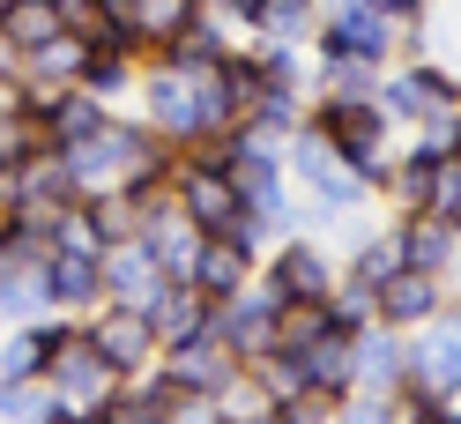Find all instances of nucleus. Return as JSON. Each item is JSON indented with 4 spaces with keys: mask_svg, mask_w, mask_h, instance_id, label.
<instances>
[{
    "mask_svg": "<svg viewBox=\"0 0 461 424\" xmlns=\"http://www.w3.org/2000/svg\"><path fill=\"white\" fill-rule=\"evenodd\" d=\"M31 149H45V127L31 120V112H15V104H0V172H15Z\"/></svg>",
    "mask_w": 461,
    "mask_h": 424,
    "instance_id": "obj_32",
    "label": "nucleus"
},
{
    "mask_svg": "<svg viewBox=\"0 0 461 424\" xmlns=\"http://www.w3.org/2000/svg\"><path fill=\"white\" fill-rule=\"evenodd\" d=\"M321 45H342V52H357V60H387L394 45H417V23L372 8V0H342V8L328 15Z\"/></svg>",
    "mask_w": 461,
    "mask_h": 424,
    "instance_id": "obj_7",
    "label": "nucleus"
},
{
    "mask_svg": "<svg viewBox=\"0 0 461 424\" xmlns=\"http://www.w3.org/2000/svg\"><path fill=\"white\" fill-rule=\"evenodd\" d=\"M127 82H134V45H104V52L82 60V90L90 97H120Z\"/></svg>",
    "mask_w": 461,
    "mask_h": 424,
    "instance_id": "obj_30",
    "label": "nucleus"
},
{
    "mask_svg": "<svg viewBox=\"0 0 461 424\" xmlns=\"http://www.w3.org/2000/svg\"><path fill=\"white\" fill-rule=\"evenodd\" d=\"M164 424H230L216 402H209V394H179V402H171V417Z\"/></svg>",
    "mask_w": 461,
    "mask_h": 424,
    "instance_id": "obj_37",
    "label": "nucleus"
},
{
    "mask_svg": "<svg viewBox=\"0 0 461 424\" xmlns=\"http://www.w3.org/2000/svg\"><path fill=\"white\" fill-rule=\"evenodd\" d=\"M209 313H216V298H201L186 275H171L164 291L149 298V328H157V350H171V343H186V335H201V328H209Z\"/></svg>",
    "mask_w": 461,
    "mask_h": 424,
    "instance_id": "obj_17",
    "label": "nucleus"
},
{
    "mask_svg": "<svg viewBox=\"0 0 461 424\" xmlns=\"http://www.w3.org/2000/svg\"><path fill=\"white\" fill-rule=\"evenodd\" d=\"M97 261H104V253L52 246L45 261H38V291H45L52 305H90V298H104V291H97Z\"/></svg>",
    "mask_w": 461,
    "mask_h": 424,
    "instance_id": "obj_20",
    "label": "nucleus"
},
{
    "mask_svg": "<svg viewBox=\"0 0 461 424\" xmlns=\"http://www.w3.org/2000/svg\"><path fill=\"white\" fill-rule=\"evenodd\" d=\"M52 343H60V328H23V335H8V350H0V380H45Z\"/></svg>",
    "mask_w": 461,
    "mask_h": 424,
    "instance_id": "obj_26",
    "label": "nucleus"
},
{
    "mask_svg": "<svg viewBox=\"0 0 461 424\" xmlns=\"http://www.w3.org/2000/svg\"><path fill=\"white\" fill-rule=\"evenodd\" d=\"M15 68H23V52L8 45V31H0V75H15Z\"/></svg>",
    "mask_w": 461,
    "mask_h": 424,
    "instance_id": "obj_39",
    "label": "nucleus"
},
{
    "mask_svg": "<svg viewBox=\"0 0 461 424\" xmlns=\"http://www.w3.org/2000/svg\"><path fill=\"white\" fill-rule=\"evenodd\" d=\"M31 424H82V417H68V410H60V402H45V410H38V417H31Z\"/></svg>",
    "mask_w": 461,
    "mask_h": 424,
    "instance_id": "obj_38",
    "label": "nucleus"
},
{
    "mask_svg": "<svg viewBox=\"0 0 461 424\" xmlns=\"http://www.w3.org/2000/svg\"><path fill=\"white\" fill-rule=\"evenodd\" d=\"M402 268V239L387 231V239H365V253H357V283H372V291H380V283Z\"/></svg>",
    "mask_w": 461,
    "mask_h": 424,
    "instance_id": "obj_35",
    "label": "nucleus"
},
{
    "mask_svg": "<svg viewBox=\"0 0 461 424\" xmlns=\"http://www.w3.org/2000/svg\"><path fill=\"white\" fill-rule=\"evenodd\" d=\"M38 410H45L38 380H0V417H8V424H31Z\"/></svg>",
    "mask_w": 461,
    "mask_h": 424,
    "instance_id": "obj_36",
    "label": "nucleus"
},
{
    "mask_svg": "<svg viewBox=\"0 0 461 424\" xmlns=\"http://www.w3.org/2000/svg\"><path fill=\"white\" fill-rule=\"evenodd\" d=\"M0 31H8L15 52H31V45H45L52 31H60V8H52V0H15V8L0 15Z\"/></svg>",
    "mask_w": 461,
    "mask_h": 424,
    "instance_id": "obj_29",
    "label": "nucleus"
},
{
    "mask_svg": "<svg viewBox=\"0 0 461 424\" xmlns=\"http://www.w3.org/2000/svg\"><path fill=\"white\" fill-rule=\"evenodd\" d=\"M372 75H380V60H357V52H342V45H321L328 97H372Z\"/></svg>",
    "mask_w": 461,
    "mask_h": 424,
    "instance_id": "obj_27",
    "label": "nucleus"
},
{
    "mask_svg": "<svg viewBox=\"0 0 461 424\" xmlns=\"http://www.w3.org/2000/svg\"><path fill=\"white\" fill-rule=\"evenodd\" d=\"M216 60H223V52H216ZM216 60H201V68L164 60V68L149 75V127H157V141L186 149L194 134H209V127H230V120H239V104H230Z\"/></svg>",
    "mask_w": 461,
    "mask_h": 424,
    "instance_id": "obj_1",
    "label": "nucleus"
},
{
    "mask_svg": "<svg viewBox=\"0 0 461 424\" xmlns=\"http://www.w3.org/2000/svg\"><path fill=\"white\" fill-rule=\"evenodd\" d=\"M439 291H447V275H431V268H410L402 261L380 291H372V305H380V320L387 328H417V320H431L439 313Z\"/></svg>",
    "mask_w": 461,
    "mask_h": 424,
    "instance_id": "obj_14",
    "label": "nucleus"
},
{
    "mask_svg": "<svg viewBox=\"0 0 461 424\" xmlns=\"http://www.w3.org/2000/svg\"><path fill=\"white\" fill-rule=\"evenodd\" d=\"M171 209H179L201 239H223V231L246 223V202H239V186H230V172H209V164H179V172H171Z\"/></svg>",
    "mask_w": 461,
    "mask_h": 424,
    "instance_id": "obj_4",
    "label": "nucleus"
},
{
    "mask_svg": "<svg viewBox=\"0 0 461 424\" xmlns=\"http://www.w3.org/2000/svg\"><path fill=\"white\" fill-rule=\"evenodd\" d=\"M239 365H246V357L223 350L216 328H201V335H186V343L164 350V380H171V394H209V402H216V394L239 380Z\"/></svg>",
    "mask_w": 461,
    "mask_h": 424,
    "instance_id": "obj_8",
    "label": "nucleus"
},
{
    "mask_svg": "<svg viewBox=\"0 0 461 424\" xmlns=\"http://www.w3.org/2000/svg\"><path fill=\"white\" fill-rule=\"evenodd\" d=\"M186 283H194L201 298H230V291H246V283H253V253L239 239H201Z\"/></svg>",
    "mask_w": 461,
    "mask_h": 424,
    "instance_id": "obj_21",
    "label": "nucleus"
},
{
    "mask_svg": "<svg viewBox=\"0 0 461 424\" xmlns=\"http://www.w3.org/2000/svg\"><path fill=\"white\" fill-rule=\"evenodd\" d=\"M52 8H60V23H68V15H75V8H90V0H52Z\"/></svg>",
    "mask_w": 461,
    "mask_h": 424,
    "instance_id": "obj_42",
    "label": "nucleus"
},
{
    "mask_svg": "<svg viewBox=\"0 0 461 424\" xmlns=\"http://www.w3.org/2000/svg\"><path fill=\"white\" fill-rule=\"evenodd\" d=\"M298 357V373H305V387H321V394H335V402H342V394H350V335H312V343L305 350H291Z\"/></svg>",
    "mask_w": 461,
    "mask_h": 424,
    "instance_id": "obj_25",
    "label": "nucleus"
},
{
    "mask_svg": "<svg viewBox=\"0 0 461 424\" xmlns=\"http://www.w3.org/2000/svg\"><path fill=\"white\" fill-rule=\"evenodd\" d=\"M328 417H335V394H321V387H298L276 402V424H328Z\"/></svg>",
    "mask_w": 461,
    "mask_h": 424,
    "instance_id": "obj_34",
    "label": "nucleus"
},
{
    "mask_svg": "<svg viewBox=\"0 0 461 424\" xmlns=\"http://www.w3.org/2000/svg\"><path fill=\"white\" fill-rule=\"evenodd\" d=\"M454 97H461V82H454L447 68L410 60L402 75H387V90L372 97V104H380V112H402V120H431V112H454Z\"/></svg>",
    "mask_w": 461,
    "mask_h": 424,
    "instance_id": "obj_12",
    "label": "nucleus"
},
{
    "mask_svg": "<svg viewBox=\"0 0 461 424\" xmlns=\"http://www.w3.org/2000/svg\"><path fill=\"white\" fill-rule=\"evenodd\" d=\"M328 134V149L350 164V172L365 179V186H380L387 179V112L372 104V97H321V120H312Z\"/></svg>",
    "mask_w": 461,
    "mask_h": 424,
    "instance_id": "obj_2",
    "label": "nucleus"
},
{
    "mask_svg": "<svg viewBox=\"0 0 461 424\" xmlns=\"http://www.w3.org/2000/svg\"><path fill=\"white\" fill-rule=\"evenodd\" d=\"M431 424H447V417H431Z\"/></svg>",
    "mask_w": 461,
    "mask_h": 424,
    "instance_id": "obj_44",
    "label": "nucleus"
},
{
    "mask_svg": "<svg viewBox=\"0 0 461 424\" xmlns=\"http://www.w3.org/2000/svg\"><path fill=\"white\" fill-rule=\"evenodd\" d=\"M276 313H283V291L276 283H261V291H230V298H216V313H209V328H216V343L223 350H239V357H261L268 343H276Z\"/></svg>",
    "mask_w": 461,
    "mask_h": 424,
    "instance_id": "obj_6",
    "label": "nucleus"
},
{
    "mask_svg": "<svg viewBox=\"0 0 461 424\" xmlns=\"http://www.w3.org/2000/svg\"><path fill=\"white\" fill-rule=\"evenodd\" d=\"M0 209H8V172H0Z\"/></svg>",
    "mask_w": 461,
    "mask_h": 424,
    "instance_id": "obj_43",
    "label": "nucleus"
},
{
    "mask_svg": "<svg viewBox=\"0 0 461 424\" xmlns=\"http://www.w3.org/2000/svg\"><path fill=\"white\" fill-rule=\"evenodd\" d=\"M82 60H90V45H82L68 23H60V31H52L45 45H31V52H23L15 82H31V90H75V82H82Z\"/></svg>",
    "mask_w": 461,
    "mask_h": 424,
    "instance_id": "obj_16",
    "label": "nucleus"
},
{
    "mask_svg": "<svg viewBox=\"0 0 461 424\" xmlns=\"http://www.w3.org/2000/svg\"><path fill=\"white\" fill-rule=\"evenodd\" d=\"M291 157H298V179H305L312 194H321V209H357L365 194H372V186L350 172V164H342V157L328 149V134H321V127H305Z\"/></svg>",
    "mask_w": 461,
    "mask_h": 424,
    "instance_id": "obj_11",
    "label": "nucleus"
},
{
    "mask_svg": "<svg viewBox=\"0 0 461 424\" xmlns=\"http://www.w3.org/2000/svg\"><path fill=\"white\" fill-rule=\"evenodd\" d=\"M230 186H239L246 216H261V223H291V194H283V172H276V157L253 149V141L230 157Z\"/></svg>",
    "mask_w": 461,
    "mask_h": 424,
    "instance_id": "obj_15",
    "label": "nucleus"
},
{
    "mask_svg": "<svg viewBox=\"0 0 461 424\" xmlns=\"http://www.w3.org/2000/svg\"><path fill=\"white\" fill-rule=\"evenodd\" d=\"M372 8H387V15H417L424 0H372Z\"/></svg>",
    "mask_w": 461,
    "mask_h": 424,
    "instance_id": "obj_40",
    "label": "nucleus"
},
{
    "mask_svg": "<svg viewBox=\"0 0 461 424\" xmlns=\"http://www.w3.org/2000/svg\"><path fill=\"white\" fill-rule=\"evenodd\" d=\"M209 8H223V15H246V8H253V0H209Z\"/></svg>",
    "mask_w": 461,
    "mask_h": 424,
    "instance_id": "obj_41",
    "label": "nucleus"
},
{
    "mask_svg": "<svg viewBox=\"0 0 461 424\" xmlns=\"http://www.w3.org/2000/svg\"><path fill=\"white\" fill-rule=\"evenodd\" d=\"M321 305H328V328H335V335H357L365 320H380V305H372V283H357V275L342 283V291H328Z\"/></svg>",
    "mask_w": 461,
    "mask_h": 424,
    "instance_id": "obj_31",
    "label": "nucleus"
},
{
    "mask_svg": "<svg viewBox=\"0 0 461 424\" xmlns=\"http://www.w3.org/2000/svg\"><path fill=\"white\" fill-rule=\"evenodd\" d=\"M201 15V0H120V23H127V38H134V52L149 45V52H164L171 38H186V23Z\"/></svg>",
    "mask_w": 461,
    "mask_h": 424,
    "instance_id": "obj_22",
    "label": "nucleus"
},
{
    "mask_svg": "<svg viewBox=\"0 0 461 424\" xmlns=\"http://www.w3.org/2000/svg\"><path fill=\"white\" fill-rule=\"evenodd\" d=\"M171 402H179V394H171V380L164 373H149V380H120V387H112V402L90 417V424H164L171 417Z\"/></svg>",
    "mask_w": 461,
    "mask_h": 424,
    "instance_id": "obj_23",
    "label": "nucleus"
},
{
    "mask_svg": "<svg viewBox=\"0 0 461 424\" xmlns=\"http://www.w3.org/2000/svg\"><path fill=\"white\" fill-rule=\"evenodd\" d=\"M402 373H410V365H402V343L387 335V320H365L357 335H350V387L357 394H402Z\"/></svg>",
    "mask_w": 461,
    "mask_h": 424,
    "instance_id": "obj_13",
    "label": "nucleus"
},
{
    "mask_svg": "<svg viewBox=\"0 0 461 424\" xmlns=\"http://www.w3.org/2000/svg\"><path fill=\"white\" fill-rule=\"evenodd\" d=\"M164 268H157V253L141 246V239H120V246H104V261H97V291L112 298V305H141L149 313V298L164 291Z\"/></svg>",
    "mask_w": 461,
    "mask_h": 424,
    "instance_id": "obj_10",
    "label": "nucleus"
},
{
    "mask_svg": "<svg viewBox=\"0 0 461 424\" xmlns=\"http://www.w3.org/2000/svg\"><path fill=\"white\" fill-rule=\"evenodd\" d=\"M246 23H253L261 38L291 45V38H305V31H312V0H253V8H246Z\"/></svg>",
    "mask_w": 461,
    "mask_h": 424,
    "instance_id": "obj_28",
    "label": "nucleus"
},
{
    "mask_svg": "<svg viewBox=\"0 0 461 424\" xmlns=\"http://www.w3.org/2000/svg\"><path fill=\"white\" fill-rule=\"evenodd\" d=\"M424 209H431V216H447V223H461V157H439V164H431V194H424Z\"/></svg>",
    "mask_w": 461,
    "mask_h": 424,
    "instance_id": "obj_33",
    "label": "nucleus"
},
{
    "mask_svg": "<svg viewBox=\"0 0 461 424\" xmlns=\"http://www.w3.org/2000/svg\"><path fill=\"white\" fill-rule=\"evenodd\" d=\"M268 283L283 298H328L335 291V261H328V246H312V239H291L268 261Z\"/></svg>",
    "mask_w": 461,
    "mask_h": 424,
    "instance_id": "obj_19",
    "label": "nucleus"
},
{
    "mask_svg": "<svg viewBox=\"0 0 461 424\" xmlns=\"http://www.w3.org/2000/svg\"><path fill=\"white\" fill-rule=\"evenodd\" d=\"M82 216H90V231H97L104 246H120V239H141L149 202H141L127 179H112V186H90V194H82Z\"/></svg>",
    "mask_w": 461,
    "mask_h": 424,
    "instance_id": "obj_18",
    "label": "nucleus"
},
{
    "mask_svg": "<svg viewBox=\"0 0 461 424\" xmlns=\"http://www.w3.org/2000/svg\"><path fill=\"white\" fill-rule=\"evenodd\" d=\"M90 350L112 365V373H149V357H157V328H149V313L141 305H112V313H90Z\"/></svg>",
    "mask_w": 461,
    "mask_h": 424,
    "instance_id": "obj_9",
    "label": "nucleus"
},
{
    "mask_svg": "<svg viewBox=\"0 0 461 424\" xmlns=\"http://www.w3.org/2000/svg\"><path fill=\"white\" fill-rule=\"evenodd\" d=\"M402 261H410V268H431V275H447L454 261H461V253H454V223L447 216H431V209H417L410 223H402Z\"/></svg>",
    "mask_w": 461,
    "mask_h": 424,
    "instance_id": "obj_24",
    "label": "nucleus"
},
{
    "mask_svg": "<svg viewBox=\"0 0 461 424\" xmlns=\"http://www.w3.org/2000/svg\"><path fill=\"white\" fill-rule=\"evenodd\" d=\"M45 387H52V402H60L68 417H82V424H90V417L112 402L120 373H112V365L90 350V335L60 328V343H52V357H45Z\"/></svg>",
    "mask_w": 461,
    "mask_h": 424,
    "instance_id": "obj_3",
    "label": "nucleus"
},
{
    "mask_svg": "<svg viewBox=\"0 0 461 424\" xmlns=\"http://www.w3.org/2000/svg\"><path fill=\"white\" fill-rule=\"evenodd\" d=\"M402 365H410V373H402V387L410 394H424V402H439L447 387H461V313L454 320H417V343L402 350Z\"/></svg>",
    "mask_w": 461,
    "mask_h": 424,
    "instance_id": "obj_5",
    "label": "nucleus"
}]
</instances>
